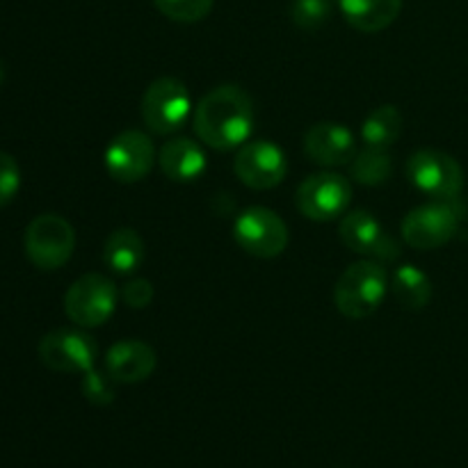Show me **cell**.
<instances>
[{"instance_id":"6da1fadb","label":"cell","mask_w":468,"mask_h":468,"mask_svg":"<svg viewBox=\"0 0 468 468\" xmlns=\"http://www.w3.org/2000/svg\"><path fill=\"white\" fill-rule=\"evenodd\" d=\"M192 128L210 149H240L254 131V105L238 85L215 87L197 105Z\"/></svg>"},{"instance_id":"7a4b0ae2","label":"cell","mask_w":468,"mask_h":468,"mask_svg":"<svg viewBox=\"0 0 468 468\" xmlns=\"http://www.w3.org/2000/svg\"><path fill=\"white\" fill-rule=\"evenodd\" d=\"M388 291V277L375 261L352 263L338 277L334 288V304L346 318L364 320L382 306Z\"/></svg>"},{"instance_id":"3957f363","label":"cell","mask_w":468,"mask_h":468,"mask_svg":"<svg viewBox=\"0 0 468 468\" xmlns=\"http://www.w3.org/2000/svg\"><path fill=\"white\" fill-rule=\"evenodd\" d=\"M26 256L35 268L59 270L69 263L76 250V231L71 224L55 213H44L32 219L23 236Z\"/></svg>"},{"instance_id":"277c9868","label":"cell","mask_w":468,"mask_h":468,"mask_svg":"<svg viewBox=\"0 0 468 468\" xmlns=\"http://www.w3.org/2000/svg\"><path fill=\"white\" fill-rule=\"evenodd\" d=\"M117 302L119 292L112 279L96 272L82 274L64 295V314L78 327H101L105 320L112 318Z\"/></svg>"},{"instance_id":"5b68a950","label":"cell","mask_w":468,"mask_h":468,"mask_svg":"<svg viewBox=\"0 0 468 468\" xmlns=\"http://www.w3.org/2000/svg\"><path fill=\"white\" fill-rule=\"evenodd\" d=\"M192 110L190 91L178 78L165 76L151 82L142 96V119L155 135H172L187 122Z\"/></svg>"},{"instance_id":"8992f818","label":"cell","mask_w":468,"mask_h":468,"mask_svg":"<svg viewBox=\"0 0 468 468\" xmlns=\"http://www.w3.org/2000/svg\"><path fill=\"white\" fill-rule=\"evenodd\" d=\"M407 178L432 201H451L464 187V172L452 155L437 149H420L407 160Z\"/></svg>"},{"instance_id":"52a82bcc","label":"cell","mask_w":468,"mask_h":468,"mask_svg":"<svg viewBox=\"0 0 468 468\" xmlns=\"http://www.w3.org/2000/svg\"><path fill=\"white\" fill-rule=\"evenodd\" d=\"M233 238L247 254L256 259H277L288 247V227L274 210L251 206L233 222Z\"/></svg>"},{"instance_id":"ba28073f","label":"cell","mask_w":468,"mask_h":468,"mask_svg":"<svg viewBox=\"0 0 468 468\" xmlns=\"http://www.w3.org/2000/svg\"><path fill=\"white\" fill-rule=\"evenodd\" d=\"M350 201V181H346L341 174L332 172L311 174L309 178L300 183L295 195L300 213L314 222H329V219L341 218V215H346Z\"/></svg>"},{"instance_id":"9c48e42d","label":"cell","mask_w":468,"mask_h":468,"mask_svg":"<svg viewBox=\"0 0 468 468\" xmlns=\"http://www.w3.org/2000/svg\"><path fill=\"white\" fill-rule=\"evenodd\" d=\"M39 359L55 373H82L94 368L99 347L80 329H53L39 341Z\"/></svg>"},{"instance_id":"30bf717a","label":"cell","mask_w":468,"mask_h":468,"mask_svg":"<svg viewBox=\"0 0 468 468\" xmlns=\"http://www.w3.org/2000/svg\"><path fill=\"white\" fill-rule=\"evenodd\" d=\"M460 229V215L448 201H430L410 210L402 222V238L414 250H437L451 242Z\"/></svg>"},{"instance_id":"8fae6325","label":"cell","mask_w":468,"mask_h":468,"mask_svg":"<svg viewBox=\"0 0 468 468\" xmlns=\"http://www.w3.org/2000/svg\"><path fill=\"white\" fill-rule=\"evenodd\" d=\"M233 172L251 190H272L288 174V160L274 142H245L233 160Z\"/></svg>"},{"instance_id":"7c38bea8","label":"cell","mask_w":468,"mask_h":468,"mask_svg":"<svg viewBox=\"0 0 468 468\" xmlns=\"http://www.w3.org/2000/svg\"><path fill=\"white\" fill-rule=\"evenodd\" d=\"M103 160L114 181L131 186L149 176L155 163V146L142 131H123L110 142Z\"/></svg>"},{"instance_id":"4fadbf2b","label":"cell","mask_w":468,"mask_h":468,"mask_svg":"<svg viewBox=\"0 0 468 468\" xmlns=\"http://www.w3.org/2000/svg\"><path fill=\"white\" fill-rule=\"evenodd\" d=\"M343 245L356 254L373 256V259L393 261L398 256V247L393 238L387 236L382 224L368 210H352L341 218L338 224Z\"/></svg>"},{"instance_id":"5bb4252c","label":"cell","mask_w":468,"mask_h":468,"mask_svg":"<svg viewBox=\"0 0 468 468\" xmlns=\"http://www.w3.org/2000/svg\"><path fill=\"white\" fill-rule=\"evenodd\" d=\"M304 154L323 167H343L356 155L355 135L336 122L314 123L304 135Z\"/></svg>"},{"instance_id":"9a60e30c","label":"cell","mask_w":468,"mask_h":468,"mask_svg":"<svg viewBox=\"0 0 468 468\" xmlns=\"http://www.w3.org/2000/svg\"><path fill=\"white\" fill-rule=\"evenodd\" d=\"M155 352L144 341H117L108 350L103 370L117 384H140L155 370Z\"/></svg>"},{"instance_id":"2e32d148","label":"cell","mask_w":468,"mask_h":468,"mask_svg":"<svg viewBox=\"0 0 468 468\" xmlns=\"http://www.w3.org/2000/svg\"><path fill=\"white\" fill-rule=\"evenodd\" d=\"M158 165L169 181L192 183L206 172V154L190 137H174L160 149Z\"/></svg>"},{"instance_id":"e0dca14e","label":"cell","mask_w":468,"mask_h":468,"mask_svg":"<svg viewBox=\"0 0 468 468\" xmlns=\"http://www.w3.org/2000/svg\"><path fill=\"white\" fill-rule=\"evenodd\" d=\"M343 16L355 30H387L402 12V0H338Z\"/></svg>"},{"instance_id":"ac0fdd59","label":"cell","mask_w":468,"mask_h":468,"mask_svg":"<svg viewBox=\"0 0 468 468\" xmlns=\"http://www.w3.org/2000/svg\"><path fill=\"white\" fill-rule=\"evenodd\" d=\"M144 240H142V236L135 229H117L105 240L103 261L114 274H123L126 277V274L137 272L140 265L144 263Z\"/></svg>"},{"instance_id":"d6986e66","label":"cell","mask_w":468,"mask_h":468,"mask_svg":"<svg viewBox=\"0 0 468 468\" xmlns=\"http://www.w3.org/2000/svg\"><path fill=\"white\" fill-rule=\"evenodd\" d=\"M391 292L405 309L420 311L432 300V282L416 265H400L391 277Z\"/></svg>"},{"instance_id":"ffe728a7","label":"cell","mask_w":468,"mask_h":468,"mask_svg":"<svg viewBox=\"0 0 468 468\" xmlns=\"http://www.w3.org/2000/svg\"><path fill=\"white\" fill-rule=\"evenodd\" d=\"M402 133V114L396 105H379L361 123V137L368 146L388 149Z\"/></svg>"},{"instance_id":"44dd1931","label":"cell","mask_w":468,"mask_h":468,"mask_svg":"<svg viewBox=\"0 0 468 468\" xmlns=\"http://www.w3.org/2000/svg\"><path fill=\"white\" fill-rule=\"evenodd\" d=\"M350 174L356 183L361 186H382L391 178L393 174V160L388 149H379V146H368L366 151L356 154L350 163Z\"/></svg>"},{"instance_id":"7402d4cb","label":"cell","mask_w":468,"mask_h":468,"mask_svg":"<svg viewBox=\"0 0 468 468\" xmlns=\"http://www.w3.org/2000/svg\"><path fill=\"white\" fill-rule=\"evenodd\" d=\"M332 16V0H292L291 18L300 30H318Z\"/></svg>"},{"instance_id":"603a6c76","label":"cell","mask_w":468,"mask_h":468,"mask_svg":"<svg viewBox=\"0 0 468 468\" xmlns=\"http://www.w3.org/2000/svg\"><path fill=\"white\" fill-rule=\"evenodd\" d=\"M163 16L176 23L204 21L213 9L215 0H154Z\"/></svg>"},{"instance_id":"cb8c5ba5","label":"cell","mask_w":468,"mask_h":468,"mask_svg":"<svg viewBox=\"0 0 468 468\" xmlns=\"http://www.w3.org/2000/svg\"><path fill=\"white\" fill-rule=\"evenodd\" d=\"M114 379L110 378L105 370H87L85 378H82V396L87 398V402L96 407H108L114 402Z\"/></svg>"},{"instance_id":"d4e9b609","label":"cell","mask_w":468,"mask_h":468,"mask_svg":"<svg viewBox=\"0 0 468 468\" xmlns=\"http://www.w3.org/2000/svg\"><path fill=\"white\" fill-rule=\"evenodd\" d=\"M21 190V167L14 155L0 151V208L9 204Z\"/></svg>"},{"instance_id":"484cf974","label":"cell","mask_w":468,"mask_h":468,"mask_svg":"<svg viewBox=\"0 0 468 468\" xmlns=\"http://www.w3.org/2000/svg\"><path fill=\"white\" fill-rule=\"evenodd\" d=\"M154 283L149 279H131V282L123 286L122 297L131 309H146V306L154 302Z\"/></svg>"},{"instance_id":"4316f807","label":"cell","mask_w":468,"mask_h":468,"mask_svg":"<svg viewBox=\"0 0 468 468\" xmlns=\"http://www.w3.org/2000/svg\"><path fill=\"white\" fill-rule=\"evenodd\" d=\"M3 80H5V64L3 59H0V85H3Z\"/></svg>"}]
</instances>
